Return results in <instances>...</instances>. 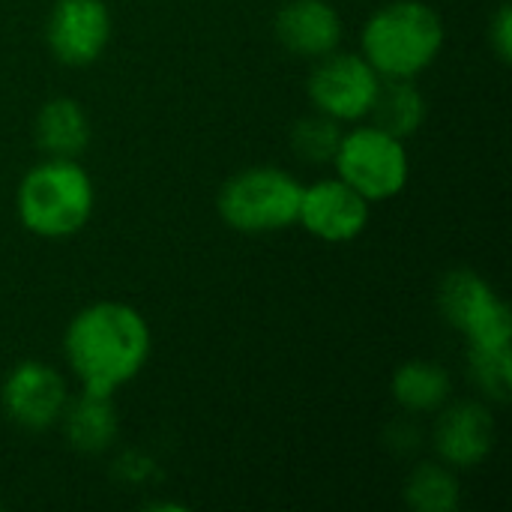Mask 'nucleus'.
Here are the masks:
<instances>
[{
    "label": "nucleus",
    "instance_id": "obj_17",
    "mask_svg": "<svg viewBox=\"0 0 512 512\" xmlns=\"http://www.w3.org/2000/svg\"><path fill=\"white\" fill-rule=\"evenodd\" d=\"M405 498L420 512H450L459 504V483L441 465H420L408 477Z\"/></svg>",
    "mask_w": 512,
    "mask_h": 512
},
{
    "label": "nucleus",
    "instance_id": "obj_15",
    "mask_svg": "<svg viewBox=\"0 0 512 512\" xmlns=\"http://www.w3.org/2000/svg\"><path fill=\"white\" fill-rule=\"evenodd\" d=\"M372 114H375L378 129H384L396 138H405L420 129V123L426 117V99L408 78H390V81L378 84Z\"/></svg>",
    "mask_w": 512,
    "mask_h": 512
},
{
    "label": "nucleus",
    "instance_id": "obj_1",
    "mask_svg": "<svg viewBox=\"0 0 512 512\" xmlns=\"http://www.w3.org/2000/svg\"><path fill=\"white\" fill-rule=\"evenodd\" d=\"M150 330L123 303H96L78 312L66 333V357L87 393L111 396L147 360Z\"/></svg>",
    "mask_w": 512,
    "mask_h": 512
},
{
    "label": "nucleus",
    "instance_id": "obj_18",
    "mask_svg": "<svg viewBox=\"0 0 512 512\" xmlns=\"http://www.w3.org/2000/svg\"><path fill=\"white\" fill-rule=\"evenodd\" d=\"M474 378L495 399H507L512 387V354L510 345H471Z\"/></svg>",
    "mask_w": 512,
    "mask_h": 512
},
{
    "label": "nucleus",
    "instance_id": "obj_5",
    "mask_svg": "<svg viewBox=\"0 0 512 512\" xmlns=\"http://www.w3.org/2000/svg\"><path fill=\"white\" fill-rule=\"evenodd\" d=\"M339 177L354 186L366 201H381L396 195L408 180V156L402 138L372 126L342 135L336 150Z\"/></svg>",
    "mask_w": 512,
    "mask_h": 512
},
{
    "label": "nucleus",
    "instance_id": "obj_11",
    "mask_svg": "<svg viewBox=\"0 0 512 512\" xmlns=\"http://www.w3.org/2000/svg\"><path fill=\"white\" fill-rule=\"evenodd\" d=\"M282 45L303 57H324L336 48L342 24L327 0H291L276 18Z\"/></svg>",
    "mask_w": 512,
    "mask_h": 512
},
{
    "label": "nucleus",
    "instance_id": "obj_7",
    "mask_svg": "<svg viewBox=\"0 0 512 512\" xmlns=\"http://www.w3.org/2000/svg\"><path fill=\"white\" fill-rule=\"evenodd\" d=\"M378 72L357 54H324L309 78L312 102L333 120H357L372 111L378 93Z\"/></svg>",
    "mask_w": 512,
    "mask_h": 512
},
{
    "label": "nucleus",
    "instance_id": "obj_10",
    "mask_svg": "<svg viewBox=\"0 0 512 512\" xmlns=\"http://www.w3.org/2000/svg\"><path fill=\"white\" fill-rule=\"evenodd\" d=\"M3 408L15 423L45 429L66 408L63 378L45 363H21L3 384Z\"/></svg>",
    "mask_w": 512,
    "mask_h": 512
},
{
    "label": "nucleus",
    "instance_id": "obj_13",
    "mask_svg": "<svg viewBox=\"0 0 512 512\" xmlns=\"http://www.w3.org/2000/svg\"><path fill=\"white\" fill-rule=\"evenodd\" d=\"M36 141L51 159H75L90 141V123L78 102L51 99L36 117Z\"/></svg>",
    "mask_w": 512,
    "mask_h": 512
},
{
    "label": "nucleus",
    "instance_id": "obj_4",
    "mask_svg": "<svg viewBox=\"0 0 512 512\" xmlns=\"http://www.w3.org/2000/svg\"><path fill=\"white\" fill-rule=\"evenodd\" d=\"M303 186L279 168H249L231 177L219 195L222 219L249 234L279 231L297 222Z\"/></svg>",
    "mask_w": 512,
    "mask_h": 512
},
{
    "label": "nucleus",
    "instance_id": "obj_6",
    "mask_svg": "<svg viewBox=\"0 0 512 512\" xmlns=\"http://www.w3.org/2000/svg\"><path fill=\"white\" fill-rule=\"evenodd\" d=\"M441 309L471 345H510L512 318L504 300L471 270H456L441 285Z\"/></svg>",
    "mask_w": 512,
    "mask_h": 512
},
{
    "label": "nucleus",
    "instance_id": "obj_2",
    "mask_svg": "<svg viewBox=\"0 0 512 512\" xmlns=\"http://www.w3.org/2000/svg\"><path fill=\"white\" fill-rule=\"evenodd\" d=\"M444 45L438 12L420 0H396L378 9L363 30V51L375 72L387 78H414Z\"/></svg>",
    "mask_w": 512,
    "mask_h": 512
},
{
    "label": "nucleus",
    "instance_id": "obj_14",
    "mask_svg": "<svg viewBox=\"0 0 512 512\" xmlns=\"http://www.w3.org/2000/svg\"><path fill=\"white\" fill-rule=\"evenodd\" d=\"M63 417H66V438L81 453H99L117 435V414L108 396L84 390L75 402H69Z\"/></svg>",
    "mask_w": 512,
    "mask_h": 512
},
{
    "label": "nucleus",
    "instance_id": "obj_20",
    "mask_svg": "<svg viewBox=\"0 0 512 512\" xmlns=\"http://www.w3.org/2000/svg\"><path fill=\"white\" fill-rule=\"evenodd\" d=\"M492 42H495V51L501 60H510L512 54V15L510 6H501L495 24H492Z\"/></svg>",
    "mask_w": 512,
    "mask_h": 512
},
{
    "label": "nucleus",
    "instance_id": "obj_9",
    "mask_svg": "<svg viewBox=\"0 0 512 512\" xmlns=\"http://www.w3.org/2000/svg\"><path fill=\"white\" fill-rule=\"evenodd\" d=\"M297 219L315 237L330 240V243H342V240H354L366 228L369 201L354 186H348L342 177L339 180H321V183L303 189Z\"/></svg>",
    "mask_w": 512,
    "mask_h": 512
},
{
    "label": "nucleus",
    "instance_id": "obj_3",
    "mask_svg": "<svg viewBox=\"0 0 512 512\" xmlns=\"http://www.w3.org/2000/svg\"><path fill=\"white\" fill-rule=\"evenodd\" d=\"M93 210V186L72 159H48L36 165L18 192L21 222L39 237L75 234Z\"/></svg>",
    "mask_w": 512,
    "mask_h": 512
},
{
    "label": "nucleus",
    "instance_id": "obj_8",
    "mask_svg": "<svg viewBox=\"0 0 512 512\" xmlns=\"http://www.w3.org/2000/svg\"><path fill=\"white\" fill-rule=\"evenodd\" d=\"M111 36V15L102 0H57L48 18V45L69 66L93 63Z\"/></svg>",
    "mask_w": 512,
    "mask_h": 512
},
{
    "label": "nucleus",
    "instance_id": "obj_16",
    "mask_svg": "<svg viewBox=\"0 0 512 512\" xmlns=\"http://www.w3.org/2000/svg\"><path fill=\"white\" fill-rule=\"evenodd\" d=\"M393 396L408 411H435L450 396V378L435 363H405L393 378Z\"/></svg>",
    "mask_w": 512,
    "mask_h": 512
},
{
    "label": "nucleus",
    "instance_id": "obj_12",
    "mask_svg": "<svg viewBox=\"0 0 512 512\" xmlns=\"http://www.w3.org/2000/svg\"><path fill=\"white\" fill-rule=\"evenodd\" d=\"M495 441V426L486 408L474 405V402H462L456 408H450L435 432V444L441 450V456L453 465L471 468L480 465Z\"/></svg>",
    "mask_w": 512,
    "mask_h": 512
},
{
    "label": "nucleus",
    "instance_id": "obj_19",
    "mask_svg": "<svg viewBox=\"0 0 512 512\" xmlns=\"http://www.w3.org/2000/svg\"><path fill=\"white\" fill-rule=\"evenodd\" d=\"M342 144V132L330 114L306 117L294 126V147L309 162H330L336 159V150Z\"/></svg>",
    "mask_w": 512,
    "mask_h": 512
}]
</instances>
